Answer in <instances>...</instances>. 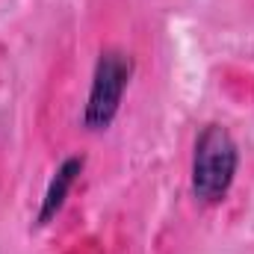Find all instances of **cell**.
Here are the masks:
<instances>
[{
    "instance_id": "6da1fadb",
    "label": "cell",
    "mask_w": 254,
    "mask_h": 254,
    "mask_svg": "<svg viewBox=\"0 0 254 254\" xmlns=\"http://www.w3.org/2000/svg\"><path fill=\"white\" fill-rule=\"evenodd\" d=\"M240 169L237 139L225 125H207L192 151V192L201 204H219L234 187Z\"/></svg>"
},
{
    "instance_id": "7a4b0ae2",
    "label": "cell",
    "mask_w": 254,
    "mask_h": 254,
    "mask_svg": "<svg viewBox=\"0 0 254 254\" xmlns=\"http://www.w3.org/2000/svg\"><path fill=\"white\" fill-rule=\"evenodd\" d=\"M133 74V60L122 51H104L95 63L86 110H83V125L92 133H101L116 122L122 110V98Z\"/></svg>"
},
{
    "instance_id": "3957f363",
    "label": "cell",
    "mask_w": 254,
    "mask_h": 254,
    "mask_svg": "<svg viewBox=\"0 0 254 254\" xmlns=\"http://www.w3.org/2000/svg\"><path fill=\"white\" fill-rule=\"evenodd\" d=\"M83 166H86L83 157H65L63 163H60V169L54 172V178H51V184H48V190H45L39 216H36V225H48V222L57 219V213L65 207V198H68L71 187L77 184Z\"/></svg>"
}]
</instances>
